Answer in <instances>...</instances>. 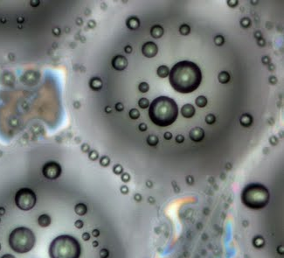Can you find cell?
Returning a JSON list of instances; mask_svg holds the SVG:
<instances>
[{
	"label": "cell",
	"mask_w": 284,
	"mask_h": 258,
	"mask_svg": "<svg viewBox=\"0 0 284 258\" xmlns=\"http://www.w3.org/2000/svg\"><path fill=\"white\" fill-rule=\"evenodd\" d=\"M135 200H138V201L141 200V196H140L139 194H136V195H135Z\"/></svg>",
	"instance_id": "db71d44e"
},
{
	"label": "cell",
	"mask_w": 284,
	"mask_h": 258,
	"mask_svg": "<svg viewBox=\"0 0 284 258\" xmlns=\"http://www.w3.org/2000/svg\"><path fill=\"white\" fill-rule=\"evenodd\" d=\"M112 66L115 69L122 71L127 68L128 61H127L126 57H124L122 55H116L112 60Z\"/></svg>",
	"instance_id": "9c48e42d"
},
{
	"label": "cell",
	"mask_w": 284,
	"mask_h": 258,
	"mask_svg": "<svg viewBox=\"0 0 284 258\" xmlns=\"http://www.w3.org/2000/svg\"><path fill=\"white\" fill-rule=\"evenodd\" d=\"M157 51H158L157 46L154 42H147L142 47V54L147 58H152L154 56H156Z\"/></svg>",
	"instance_id": "ba28073f"
},
{
	"label": "cell",
	"mask_w": 284,
	"mask_h": 258,
	"mask_svg": "<svg viewBox=\"0 0 284 258\" xmlns=\"http://www.w3.org/2000/svg\"><path fill=\"white\" fill-rule=\"evenodd\" d=\"M90 87L93 90H100L102 87V82L100 78L94 77L90 81Z\"/></svg>",
	"instance_id": "2e32d148"
},
{
	"label": "cell",
	"mask_w": 284,
	"mask_h": 258,
	"mask_svg": "<svg viewBox=\"0 0 284 258\" xmlns=\"http://www.w3.org/2000/svg\"><path fill=\"white\" fill-rule=\"evenodd\" d=\"M132 51V47L131 46H126L125 47V52H127V53H130Z\"/></svg>",
	"instance_id": "681fc988"
},
{
	"label": "cell",
	"mask_w": 284,
	"mask_h": 258,
	"mask_svg": "<svg viewBox=\"0 0 284 258\" xmlns=\"http://www.w3.org/2000/svg\"><path fill=\"white\" fill-rule=\"evenodd\" d=\"M82 239L84 240V241H88L89 239H90V235L88 234V233H84L83 235H82Z\"/></svg>",
	"instance_id": "ab89813d"
},
{
	"label": "cell",
	"mask_w": 284,
	"mask_h": 258,
	"mask_svg": "<svg viewBox=\"0 0 284 258\" xmlns=\"http://www.w3.org/2000/svg\"><path fill=\"white\" fill-rule=\"evenodd\" d=\"M15 203L21 210H31L36 204V195L30 188H21L15 195Z\"/></svg>",
	"instance_id": "8992f818"
},
{
	"label": "cell",
	"mask_w": 284,
	"mask_h": 258,
	"mask_svg": "<svg viewBox=\"0 0 284 258\" xmlns=\"http://www.w3.org/2000/svg\"><path fill=\"white\" fill-rule=\"evenodd\" d=\"M277 143V139H276V137L275 136H272L271 138H270V144H272V145H275Z\"/></svg>",
	"instance_id": "c3c4849f"
},
{
	"label": "cell",
	"mask_w": 284,
	"mask_h": 258,
	"mask_svg": "<svg viewBox=\"0 0 284 258\" xmlns=\"http://www.w3.org/2000/svg\"><path fill=\"white\" fill-rule=\"evenodd\" d=\"M193 178H192V177L191 176H189V177H187V182L189 183V184H193Z\"/></svg>",
	"instance_id": "f5cc1de1"
},
{
	"label": "cell",
	"mask_w": 284,
	"mask_h": 258,
	"mask_svg": "<svg viewBox=\"0 0 284 258\" xmlns=\"http://www.w3.org/2000/svg\"><path fill=\"white\" fill-rule=\"evenodd\" d=\"M241 200L245 206L251 209H262L268 203L269 193L262 184H249L244 188Z\"/></svg>",
	"instance_id": "277c9868"
},
{
	"label": "cell",
	"mask_w": 284,
	"mask_h": 258,
	"mask_svg": "<svg viewBox=\"0 0 284 258\" xmlns=\"http://www.w3.org/2000/svg\"><path fill=\"white\" fill-rule=\"evenodd\" d=\"M138 88H139V90H140L142 93H146V92H148V90H149L150 87H149V84H148V83L142 82V83H140V85H139Z\"/></svg>",
	"instance_id": "d4e9b609"
},
{
	"label": "cell",
	"mask_w": 284,
	"mask_h": 258,
	"mask_svg": "<svg viewBox=\"0 0 284 258\" xmlns=\"http://www.w3.org/2000/svg\"><path fill=\"white\" fill-rule=\"evenodd\" d=\"M74 211L75 213L78 214V215H84L87 211H88V208L87 206L83 203H78L76 206H74Z\"/></svg>",
	"instance_id": "e0dca14e"
},
{
	"label": "cell",
	"mask_w": 284,
	"mask_h": 258,
	"mask_svg": "<svg viewBox=\"0 0 284 258\" xmlns=\"http://www.w3.org/2000/svg\"><path fill=\"white\" fill-rule=\"evenodd\" d=\"M5 214V209L4 207H0V216L4 215Z\"/></svg>",
	"instance_id": "f907efd6"
},
{
	"label": "cell",
	"mask_w": 284,
	"mask_h": 258,
	"mask_svg": "<svg viewBox=\"0 0 284 258\" xmlns=\"http://www.w3.org/2000/svg\"><path fill=\"white\" fill-rule=\"evenodd\" d=\"M130 179V176L129 175L128 173H123L122 175V180L124 182H129Z\"/></svg>",
	"instance_id": "e575fe53"
},
{
	"label": "cell",
	"mask_w": 284,
	"mask_h": 258,
	"mask_svg": "<svg viewBox=\"0 0 284 258\" xmlns=\"http://www.w3.org/2000/svg\"><path fill=\"white\" fill-rule=\"evenodd\" d=\"M254 37L256 38V39H262V32H255V34H254Z\"/></svg>",
	"instance_id": "7dc6e473"
},
{
	"label": "cell",
	"mask_w": 284,
	"mask_h": 258,
	"mask_svg": "<svg viewBox=\"0 0 284 258\" xmlns=\"http://www.w3.org/2000/svg\"><path fill=\"white\" fill-rule=\"evenodd\" d=\"M195 103H196V105H197L198 107L204 108V107H205L206 104H207V99H206L205 96H203V95H200V96L197 97Z\"/></svg>",
	"instance_id": "ffe728a7"
},
{
	"label": "cell",
	"mask_w": 284,
	"mask_h": 258,
	"mask_svg": "<svg viewBox=\"0 0 284 258\" xmlns=\"http://www.w3.org/2000/svg\"><path fill=\"white\" fill-rule=\"evenodd\" d=\"M258 45H259L260 46H264L266 45V41L264 40L263 39H259V40H258Z\"/></svg>",
	"instance_id": "ee69618b"
},
{
	"label": "cell",
	"mask_w": 284,
	"mask_h": 258,
	"mask_svg": "<svg viewBox=\"0 0 284 258\" xmlns=\"http://www.w3.org/2000/svg\"><path fill=\"white\" fill-rule=\"evenodd\" d=\"M169 80L177 92L192 93L199 87L202 73L194 62L183 61L173 66L169 74Z\"/></svg>",
	"instance_id": "6da1fadb"
},
{
	"label": "cell",
	"mask_w": 284,
	"mask_h": 258,
	"mask_svg": "<svg viewBox=\"0 0 284 258\" xmlns=\"http://www.w3.org/2000/svg\"><path fill=\"white\" fill-rule=\"evenodd\" d=\"M241 26H243L245 28H247L251 25V20L248 18H244L241 20Z\"/></svg>",
	"instance_id": "83f0119b"
},
{
	"label": "cell",
	"mask_w": 284,
	"mask_h": 258,
	"mask_svg": "<svg viewBox=\"0 0 284 258\" xmlns=\"http://www.w3.org/2000/svg\"><path fill=\"white\" fill-rule=\"evenodd\" d=\"M138 105H139V107H140L141 109H146V108H148V107L150 106V102H149V100L146 99V98H142V99L139 100Z\"/></svg>",
	"instance_id": "cb8c5ba5"
},
{
	"label": "cell",
	"mask_w": 284,
	"mask_h": 258,
	"mask_svg": "<svg viewBox=\"0 0 284 258\" xmlns=\"http://www.w3.org/2000/svg\"><path fill=\"white\" fill-rule=\"evenodd\" d=\"M172 134L171 132H165V134H164V138L165 139L170 140V139H172Z\"/></svg>",
	"instance_id": "7bdbcfd3"
},
{
	"label": "cell",
	"mask_w": 284,
	"mask_h": 258,
	"mask_svg": "<svg viewBox=\"0 0 284 258\" xmlns=\"http://www.w3.org/2000/svg\"><path fill=\"white\" fill-rule=\"evenodd\" d=\"M74 226L77 227V228H79V229H81L83 227V221L81 220H77L75 222H74Z\"/></svg>",
	"instance_id": "836d02e7"
},
{
	"label": "cell",
	"mask_w": 284,
	"mask_h": 258,
	"mask_svg": "<svg viewBox=\"0 0 284 258\" xmlns=\"http://www.w3.org/2000/svg\"><path fill=\"white\" fill-rule=\"evenodd\" d=\"M88 149H89V148H88V145H83V147H82V150H83L84 152H87Z\"/></svg>",
	"instance_id": "11a10c76"
},
{
	"label": "cell",
	"mask_w": 284,
	"mask_h": 258,
	"mask_svg": "<svg viewBox=\"0 0 284 258\" xmlns=\"http://www.w3.org/2000/svg\"><path fill=\"white\" fill-rule=\"evenodd\" d=\"M215 121H216V117H215V116L213 115V114H209V115H207L206 117H205V122H206V124H213L215 123Z\"/></svg>",
	"instance_id": "484cf974"
},
{
	"label": "cell",
	"mask_w": 284,
	"mask_h": 258,
	"mask_svg": "<svg viewBox=\"0 0 284 258\" xmlns=\"http://www.w3.org/2000/svg\"><path fill=\"white\" fill-rule=\"evenodd\" d=\"M109 251L107 249H105V248H103V249H102L100 251V256L102 258H107L109 256Z\"/></svg>",
	"instance_id": "1f68e13d"
},
{
	"label": "cell",
	"mask_w": 284,
	"mask_h": 258,
	"mask_svg": "<svg viewBox=\"0 0 284 258\" xmlns=\"http://www.w3.org/2000/svg\"><path fill=\"white\" fill-rule=\"evenodd\" d=\"M151 34L153 38L159 39V38L162 37L163 34V29L162 26H153L151 30Z\"/></svg>",
	"instance_id": "9a60e30c"
},
{
	"label": "cell",
	"mask_w": 284,
	"mask_h": 258,
	"mask_svg": "<svg viewBox=\"0 0 284 258\" xmlns=\"http://www.w3.org/2000/svg\"><path fill=\"white\" fill-rule=\"evenodd\" d=\"M178 108L176 102L167 96H159L150 104L149 116L153 124L159 127H167L176 121Z\"/></svg>",
	"instance_id": "7a4b0ae2"
},
{
	"label": "cell",
	"mask_w": 284,
	"mask_h": 258,
	"mask_svg": "<svg viewBox=\"0 0 284 258\" xmlns=\"http://www.w3.org/2000/svg\"><path fill=\"white\" fill-rule=\"evenodd\" d=\"M240 122L241 125H243L244 127H249L250 125L253 124V116L249 114H244L241 116Z\"/></svg>",
	"instance_id": "5bb4252c"
},
{
	"label": "cell",
	"mask_w": 284,
	"mask_h": 258,
	"mask_svg": "<svg viewBox=\"0 0 284 258\" xmlns=\"http://www.w3.org/2000/svg\"><path fill=\"white\" fill-rule=\"evenodd\" d=\"M115 109H116V110L117 111H122L123 110V105H122V103H116V105H115Z\"/></svg>",
	"instance_id": "f35d334b"
},
{
	"label": "cell",
	"mask_w": 284,
	"mask_h": 258,
	"mask_svg": "<svg viewBox=\"0 0 284 258\" xmlns=\"http://www.w3.org/2000/svg\"><path fill=\"white\" fill-rule=\"evenodd\" d=\"M92 235H93V236H94V237H97V236H99V235H100V232H99V230H97V229H94V230H93V232H92Z\"/></svg>",
	"instance_id": "f6af8a7d"
},
{
	"label": "cell",
	"mask_w": 284,
	"mask_h": 258,
	"mask_svg": "<svg viewBox=\"0 0 284 258\" xmlns=\"http://www.w3.org/2000/svg\"><path fill=\"white\" fill-rule=\"evenodd\" d=\"M139 130L141 131H145L147 130V125L145 124H141L139 125Z\"/></svg>",
	"instance_id": "b9f144b4"
},
{
	"label": "cell",
	"mask_w": 284,
	"mask_h": 258,
	"mask_svg": "<svg viewBox=\"0 0 284 258\" xmlns=\"http://www.w3.org/2000/svg\"><path fill=\"white\" fill-rule=\"evenodd\" d=\"M130 116L131 117L132 119H137L139 116H140V113L136 109H133L130 111Z\"/></svg>",
	"instance_id": "f1b7e54d"
},
{
	"label": "cell",
	"mask_w": 284,
	"mask_h": 258,
	"mask_svg": "<svg viewBox=\"0 0 284 258\" xmlns=\"http://www.w3.org/2000/svg\"><path fill=\"white\" fill-rule=\"evenodd\" d=\"M36 239L33 232L25 227H19L11 231L9 236L10 248L19 254L29 252L33 248Z\"/></svg>",
	"instance_id": "5b68a950"
},
{
	"label": "cell",
	"mask_w": 284,
	"mask_h": 258,
	"mask_svg": "<svg viewBox=\"0 0 284 258\" xmlns=\"http://www.w3.org/2000/svg\"><path fill=\"white\" fill-rule=\"evenodd\" d=\"M93 246H94V247H97V246H98V242H93Z\"/></svg>",
	"instance_id": "680465c9"
},
{
	"label": "cell",
	"mask_w": 284,
	"mask_h": 258,
	"mask_svg": "<svg viewBox=\"0 0 284 258\" xmlns=\"http://www.w3.org/2000/svg\"><path fill=\"white\" fill-rule=\"evenodd\" d=\"M89 158H90L91 160H95V159H97V158H98V153H97L96 152L93 151V152H91L89 153Z\"/></svg>",
	"instance_id": "d6a6232c"
},
{
	"label": "cell",
	"mask_w": 284,
	"mask_h": 258,
	"mask_svg": "<svg viewBox=\"0 0 284 258\" xmlns=\"http://www.w3.org/2000/svg\"><path fill=\"white\" fill-rule=\"evenodd\" d=\"M121 192H122V194H127V193L129 192V189H128L127 186H122V187H121Z\"/></svg>",
	"instance_id": "bcb514c9"
},
{
	"label": "cell",
	"mask_w": 284,
	"mask_h": 258,
	"mask_svg": "<svg viewBox=\"0 0 284 258\" xmlns=\"http://www.w3.org/2000/svg\"><path fill=\"white\" fill-rule=\"evenodd\" d=\"M1 258H15L12 255H10V254H6V255H4Z\"/></svg>",
	"instance_id": "816d5d0a"
},
{
	"label": "cell",
	"mask_w": 284,
	"mask_h": 258,
	"mask_svg": "<svg viewBox=\"0 0 284 258\" xmlns=\"http://www.w3.org/2000/svg\"><path fill=\"white\" fill-rule=\"evenodd\" d=\"M109 163H110V160H109V158L108 157H102L101 160H100V164L102 166H108L109 165Z\"/></svg>",
	"instance_id": "f546056e"
},
{
	"label": "cell",
	"mask_w": 284,
	"mask_h": 258,
	"mask_svg": "<svg viewBox=\"0 0 284 258\" xmlns=\"http://www.w3.org/2000/svg\"><path fill=\"white\" fill-rule=\"evenodd\" d=\"M181 114L185 118H191L195 114V108L192 104H184L181 109Z\"/></svg>",
	"instance_id": "8fae6325"
},
{
	"label": "cell",
	"mask_w": 284,
	"mask_h": 258,
	"mask_svg": "<svg viewBox=\"0 0 284 258\" xmlns=\"http://www.w3.org/2000/svg\"><path fill=\"white\" fill-rule=\"evenodd\" d=\"M218 78H219L220 82L225 84V83H227L230 81V74L226 71H223V72H220L219 74Z\"/></svg>",
	"instance_id": "d6986e66"
},
{
	"label": "cell",
	"mask_w": 284,
	"mask_h": 258,
	"mask_svg": "<svg viewBox=\"0 0 284 258\" xmlns=\"http://www.w3.org/2000/svg\"><path fill=\"white\" fill-rule=\"evenodd\" d=\"M42 172L46 178L55 179L61 174V166L58 163L50 161L43 166Z\"/></svg>",
	"instance_id": "52a82bcc"
},
{
	"label": "cell",
	"mask_w": 284,
	"mask_h": 258,
	"mask_svg": "<svg viewBox=\"0 0 284 258\" xmlns=\"http://www.w3.org/2000/svg\"><path fill=\"white\" fill-rule=\"evenodd\" d=\"M214 42H215V44H216L217 46H222L224 44V42H225L223 36H222V35H218V36H216L215 39H214Z\"/></svg>",
	"instance_id": "4316f807"
},
{
	"label": "cell",
	"mask_w": 284,
	"mask_h": 258,
	"mask_svg": "<svg viewBox=\"0 0 284 258\" xmlns=\"http://www.w3.org/2000/svg\"><path fill=\"white\" fill-rule=\"evenodd\" d=\"M81 254V247L79 242L67 235L56 237L49 246L51 258H80Z\"/></svg>",
	"instance_id": "3957f363"
},
{
	"label": "cell",
	"mask_w": 284,
	"mask_h": 258,
	"mask_svg": "<svg viewBox=\"0 0 284 258\" xmlns=\"http://www.w3.org/2000/svg\"><path fill=\"white\" fill-rule=\"evenodd\" d=\"M269 82L271 83V84H275V83L277 82L276 77H275V76H270V77H269Z\"/></svg>",
	"instance_id": "60d3db41"
},
{
	"label": "cell",
	"mask_w": 284,
	"mask_h": 258,
	"mask_svg": "<svg viewBox=\"0 0 284 258\" xmlns=\"http://www.w3.org/2000/svg\"><path fill=\"white\" fill-rule=\"evenodd\" d=\"M126 25H127V26H128L130 29L136 30V29H137V28L139 27V26H140V21H139V20H138L137 18H136V17H131V18H130V19L127 20Z\"/></svg>",
	"instance_id": "4fadbf2b"
},
{
	"label": "cell",
	"mask_w": 284,
	"mask_h": 258,
	"mask_svg": "<svg viewBox=\"0 0 284 258\" xmlns=\"http://www.w3.org/2000/svg\"><path fill=\"white\" fill-rule=\"evenodd\" d=\"M113 171H114V172H115V174H121V173L122 172V171H123V169H122V167L121 166V165H117L114 166Z\"/></svg>",
	"instance_id": "4dcf8cb0"
},
{
	"label": "cell",
	"mask_w": 284,
	"mask_h": 258,
	"mask_svg": "<svg viewBox=\"0 0 284 258\" xmlns=\"http://www.w3.org/2000/svg\"><path fill=\"white\" fill-rule=\"evenodd\" d=\"M227 4L228 5H230V7H235L239 4V2L237 0H231V1H227Z\"/></svg>",
	"instance_id": "d590c367"
},
{
	"label": "cell",
	"mask_w": 284,
	"mask_h": 258,
	"mask_svg": "<svg viewBox=\"0 0 284 258\" xmlns=\"http://www.w3.org/2000/svg\"><path fill=\"white\" fill-rule=\"evenodd\" d=\"M179 32H180V33H181L182 35H187V34L190 33L191 28H190V26H187V25H182V26H180V28H179Z\"/></svg>",
	"instance_id": "603a6c76"
},
{
	"label": "cell",
	"mask_w": 284,
	"mask_h": 258,
	"mask_svg": "<svg viewBox=\"0 0 284 258\" xmlns=\"http://www.w3.org/2000/svg\"><path fill=\"white\" fill-rule=\"evenodd\" d=\"M106 112H108V113L111 112V109H110V108H109V107H107V108H106Z\"/></svg>",
	"instance_id": "6f0895ef"
},
{
	"label": "cell",
	"mask_w": 284,
	"mask_h": 258,
	"mask_svg": "<svg viewBox=\"0 0 284 258\" xmlns=\"http://www.w3.org/2000/svg\"><path fill=\"white\" fill-rule=\"evenodd\" d=\"M0 250H1V244H0Z\"/></svg>",
	"instance_id": "91938a15"
},
{
	"label": "cell",
	"mask_w": 284,
	"mask_h": 258,
	"mask_svg": "<svg viewBox=\"0 0 284 258\" xmlns=\"http://www.w3.org/2000/svg\"><path fill=\"white\" fill-rule=\"evenodd\" d=\"M262 62H263V64H265V65L270 64V59H269V57H268V56H264V57H262Z\"/></svg>",
	"instance_id": "74e56055"
},
{
	"label": "cell",
	"mask_w": 284,
	"mask_h": 258,
	"mask_svg": "<svg viewBox=\"0 0 284 258\" xmlns=\"http://www.w3.org/2000/svg\"><path fill=\"white\" fill-rule=\"evenodd\" d=\"M0 222H1V219H0Z\"/></svg>",
	"instance_id": "94428289"
},
{
	"label": "cell",
	"mask_w": 284,
	"mask_h": 258,
	"mask_svg": "<svg viewBox=\"0 0 284 258\" xmlns=\"http://www.w3.org/2000/svg\"><path fill=\"white\" fill-rule=\"evenodd\" d=\"M184 137L182 135H178L177 136H176V141L178 143V144H181L184 142Z\"/></svg>",
	"instance_id": "8d00e7d4"
},
{
	"label": "cell",
	"mask_w": 284,
	"mask_h": 258,
	"mask_svg": "<svg viewBox=\"0 0 284 258\" xmlns=\"http://www.w3.org/2000/svg\"><path fill=\"white\" fill-rule=\"evenodd\" d=\"M253 243H254V247L256 248H262L264 246V243H265V241L262 236H257L254 239L253 241Z\"/></svg>",
	"instance_id": "44dd1931"
},
{
	"label": "cell",
	"mask_w": 284,
	"mask_h": 258,
	"mask_svg": "<svg viewBox=\"0 0 284 258\" xmlns=\"http://www.w3.org/2000/svg\"><path fill=\"white\" fill-rule=\"evenodd\" d=\"M147 143H148V145H151V146H156L157 145V143H158V138L156 136H154V135H151L147 138Z\"/></svg>",
	"instance_id": "7402d4cb"
},
{
	"label": "cell",
	"mask_w": 284,
	"mask_h": 258,
	"mask_svg": "<svg viewBox=\"0 0 284 258\" xmlns=\"http://www.w3.org/2000/svg\"><path fill=\"white\" fill-rule=\"evenodd\" d=\"M38 224L42 227H48L51 224V218L48 214H42L38 219Z\"/></svg>",
	"instance_id": "7c38bea8"
},
{
	"label": "cell",
	"mask_w": 284,
	"mask_h": 258,
	"mask_svg": "<svg viewBox=\"0 0 284 258\" xmlns=\"http://www.w3.org/2000/svg\"><path fill=\"white\" fill-rule=\"evenodd\" d=\"M205 131L199 127H195L190 131V138L194 142H200L204 139Z\"/></svg>",
	"instance_id": "30bf717a"
},
{
	"label": "cell",
	"mask_w": 284,
	"mask_h": 258,
	"mask_svg": "<svg viewBox=\"0 0 284 258\" xmlns=\"http://www.w3.org/2000/svg\"><path fill=\"white\" fill-rule=\"evenodd\" d=\"M269 66H268V68H269V70H274V67L272 65V64H268Z\"/></svg>",
	"instance_id": "9f6ffc18"
},
{
	"label": "cell",
	"mask_w": 284,
	"mask_h": 258,
	"mask_svg": "<svg viewBox=\"0 0 284 258\" xmlns=\"http://www.w3.org/2000/svg\"><path fill=\"white\" fill-rule=\"evenodd\" d=\"M157 75L161 78H165L169 75L170 74V70H169V68L166 67V66H160L158 68H157Z\"/></svg>",
	"instance_id": "ac0fdd59"
}]
</instances>
